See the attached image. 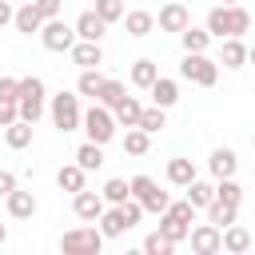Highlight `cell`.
<instances>
[{"instance_id":"obj_40","label":"cell","mask_w":255,"mask_h":255,"mask_svg":"<svg viewBox=\"0 0 255 255\" xmlns=\"http://www.w3.org/2000/svg\"><path fill=\"white\" fill-rule=\"evenodd\" d=\"M120 211H124V223H128V231H131V227L143 219V207H139V199H131V195L120 203Z\"/></svg>"},{"instance_id":"obj_7","label":"cell","mask_w":255,"mask_h":255,"mask_svg":"<svg viewBox=\"0 0 255 255\" xmlns=\"http://www.w3.org/2000/svg\"><path fill=\"white\" fill-rule=\"evenodd\" d=\"M187 239H191V251H195V255H219V227H215V223H195V227H187Z\"/></svg>"},{"instance_id":"obj_18","label":"cell","mask_w":255,"mask_h":255,"mask_svg":"<svg viewBox=\"0 0 255 255\" xmlns=\"http://www.w3.org/2000/svg\"><path fill=\"white\" fill-rule=\"evenodd\" d=\"M40 24H44V20H40V12L32 8V0H24V4L12 12V28H16L20 36H36V32H40Z\"/></svg>"},{"instance_id":"obj_39","label":"cell","mask_w":255,"mask_h":255,"mask_svg":"<svg viewBox=\"0 0 255 255\" xmlns=\"http://www.w3.org/2000/svg\"><path fill=\"white\" fill-rule=\"evenodd\" d=\"M143 251H147V255H171V251H175V243H171L167 235H159V231H151V235L143 239Z\"/></svg>"},{"instance_id":"obj_21","label":"cell","mask_w":255,"mask_h":255,"mask_svg":"<svg viewBox=\"0 0 255 255\" xmlns=\"http://www.w3.org/2000/svg\"><path fill=\"white\" fill-rule=\"evenodd\" d=\"M191 179H195V163H191V159H183V155L167 159V183H175V187H187Z\"/></svg>"},{"instance_id":"obj_41","label":"cell","mask_w":255,"mask_h":255,"mask_svg":"<svg viewBox=\"0 0 255 255\" xmlns=\"http://www.w3.org/2000/svg\"><path fill=\"white\" fill-rule=\"evenodd\" d=\"M151 187H155V179H151V175H135V179H128V195H131V199H143Z\"/></svg>"},{"instance_id":"obj_32","label":"cell","mask_w":255,"mask_h":255,"mask_svg":"<svg viewBox=\"0 0 255 255\" xmlns=\"http://www.w3.org/2000/svg\"><path fill=\"white\" fill-rule=\"evenodd\" d=\"M147 147H151V135H147L143 128H128V135H124V151H128V155H147Z\"/></svg>"},{"instance_id":"obj_4","label":"cell","mask_w":255,"mask_h":255,"mask_svg":"<svg viewBox=\"0 0 255 255\" xmlns=\"http://www.w3.org/2000/svg\"><path fill=\"white\" fill-rule=\"evenodd\" d=\"M100 247H104L100 227H72L60 235V251L68 255H100Z\"/></svg>"},{"instance_id":"obj_36","label":"cell","mask_w":255,"mask_h":255,"mask_svg":"<svg viewBox=\"0 0 255 255\" xmlns=\"http://www.w3.org/2000/svg\"><path fill=\"white\" fill-rule=\"evenodd\" d=\"M124 92H128V88H124L120 80H108V76H104V84H100V92H96V104H104V108H112V104H116V100H120Z\"/></svg>"},{"instance_id":"obj_34","label":"cell","mask_w":255,"mask_h":255,"mask_svg":"<svg viewBox=\"0 0 255 255\" xmlns=\"http://www.w3.org/2000/svg\"><path fill=\"white\" fill-rule=\"evenodd\" d=\"M40 116H44V100H16V120H24V124H40Z\"/></svg>"},{"instance_id":"obj_5","label":"cell","mask_w":255,"mask_h":255,"mask_svg":"<svg viewBox=\"0 0 255 255\" xmlns=\"http://www.w3.org/2000/svg\"><path fill=\"white\" fill-rule=\"evenodd\" d=\"M48 116H52V124H56L60 131H76V128H80V96H76V92H60V96H52Z\"/></svg>"},{"instance_id":"obj_31","label":"cell","mask_w":255,"mask_h":255,"mask_svg":"<svg viewBox=\"0 0 255 255\" xmlns=\"http://www.w3.org/2000/svg\"><path fill=\"white\" fill-rule=\"evenodd\" d=\"M135 128H143L147 135H155L159 128H167V116H163V108H155V104H151V108H143V112H139V120H135Z\"/></svg>"},{"instance_id":"obj_37","label":"cell","mask_w":255,"mask_h":255,"mask_svg":"<svg viewBox=\"0 0 255 255\" xmlns=\"http://www.w3.org/2000/svg\"><path fill=\"white\" fill-rule=\"evenodd\" d=\"M100 195H104V203H124V199H128V179H120V175L108 179Z\"/></svg>"},{"instance_id":"obj_50","label":"cell","mask_w":255,"mask_h":255,"mask_svg":"<svg viewBox=\"0 0 255 255\" xmlns=\"http://www.w3.org/2000/svg\"><path fill=\"white\" fill-rule=\"evenodd\" d=\"M179 4H187V0H179Z\"/></svg>"},{"instance_id":"obj_11","label":"cell","mask_w":255,"mask_h":255,"mask_svg":"<svg viewBox=\"0 0 255 255\" xmlns=\"http://www.w3.org/2000/svg\"><path fill=\"white\" fill-rule=\"evenodd\" d=\"M68 56H72L76 68H100V64H104V48H100L96 40H76V44L68 48Z\"/></svg>"},{"instance_id":"obj_16","label":"cell","mask_w":255,"mask_h":255,"mask_svg":"<svg viewBox=\"0 0 255 255\" xmlns=\"http://www.w3.org/2000/svg\"><path fill=\"white\" fill-rule=\"evenodd\" d=\"M235 167H239V155H235V147H215V151L207 155V171H211L215 179H223V175H235Z\"/></svg>"},{"instance_id":"obj_2","label":"cell","mask_w":255,"mask_h":255,"mask_svg":"<svg viewBox=\"0 0 255 255\" xmlns=\"http://www.w3.org/2000/svg\"><path fill=\"white\" fill-rule=\"evenodd\" d=\"M80 128L88 131L92 143H112L116 139V120H112V108H104V104H92L88 112H80Z\"/></svg>"},{"instance_id":"obj_8","label":"cell","mask_w":255,"mask_h":255,"mask_svg":"<svg viewBox=\"0 0 255 255\" xmlns=\"http://www.w3.org/2000/svg\"><path fill=\"white\" fill-rule=\"evenodd\" d=\"M155 24H159V32H175V36H179V32L191 24V12H187V4L171 0V4H163V8H159Z\"/></svg>"},{"instance_id":"obj_29","label":"cell","mask_w":255,"mask_h":255,"mask_svg":"<svg viewBox=\"0 0 255 255\" xmlns=\"http://www.w3.org/2000/svg\"><path fill=\"white\" fill-rule=\"evenodd\" d=\"M183 191H187V203H191V207H207V203H211V195H215V183H203V179L195 175Z\"/></svg>"},{"instance_id":"obj_14","label":"cell","mask_w":255,"mask_h":255,"mask_svg":"<svg viewBox=\"0 0 255 255\" xmlns=\"http://www.w3.org/2000/svg\"><path fill=\"white\" fill-rule=\"evenodd\" d=\"M215 64H223V68H243L247 64V44H243V36H223V48H219V60Z\"/></svg>"},{"instance_id":"obj_3","label":"cell","mask_w":255,"mask_h":255,"mask_svg":"<svg viewBox=\"0 0 255 255\" xmlns=\"http://www.w3.org/2000/svg\"><path fill=\"white\" fill-rule=\"evenodd\" d=\"M179 76L199 84V88H211L219 80V64L207 56V52H183V64H179Z\"/></svg>"},{"instance_id":"obj_10","label":"cell","mask_w":255,"mask_h":255,"mask_svg":"<svg viewBox=\"0 0 255 255\" xmlns=\"http://www.w3.org/2000/svg\"><path fill=\"white\" fill-rule=\"evenodd\" d=\"M4 207H8V215H12V219H32V215L40 211V199H36L32 191H20V187H12V191L4 195Z\"/></svg>"},{"instance_id":"obj_15","label":"cell","mask_w":255,"mask_h":255,"mask_svg":"<svg viewBox=\"0 0 255 255\" xmlns=\"http://www.w3.org/2000/svg\"><path fill=\"white\" fill-rule=\"evenodd\" d=\"M139 112H143V104H139L135 96H128V92H124V96L112 104V120H116V128H135Z\"/></svg>"},{"instance_id":"obj_13","label":"cell","mask_w":255,"mask_h":255,"mask_svg":"<svg viewBox=\"0 0 255 255\" xmlns=\"http://www.w3.org/2000/svg\"><path fill=\"white\" fill-rule=\"evenodd\" d=\"M72 32H76V40H96V44H100V40H104V32H108V24L88 8V12H80V16H76Z\"/></svg>"},{"instance_id":"obj_22","label":"cell","mask_w":255,"mask_h":255,"mask_svg":"<svg viewBox=\"0 0 255 255\" xmlns=\"http://www.w3.org/2000/svg\"><path fill=\"white\" fill-rule=\"evenodd\" d=\"M84 175H88V171H84L80 163H64V167L56 171V187H60V191H72V195H76V191L84 187Z\"/></svg>"},{"instance_id":"obj_9","label":"cell","mask_w":255,"mask_h":255,"mask_svg":"<svg viewBox=\"0 0 255 255\" xmlns=\"http://www.w3.org/2000/svg\"><path fill=\"white\" fill-rule=\"evenodd\" d=\"M104 207H108V203H104V195H100V191L80 187V191L72 195V211H76V219H84V223H96V215H100Z\"/></svg>"},{"instance_id":"obj_33","label":"cell","mask_w":255,"mask_h":255,"mask_svg":"<svg viewBox=\"0 0 255 255\" xmlns=\"http://www.w3.org/2000/svg\"><path fill=\"white\" fill-rule=\"evenodd\" d=\"M16 100H44V80L40 76H20L16 80Z\"/></svg>"},{"instance_id":"obj_46","label":"cell","mask_w":255,"mask_h":255,"mask_svg":"<svg viewBox=\"0 0 255 255\" xmlns=\"http://www.w3.org/2000/svg\"><path fill=\"white\" fill-rule=\"evenodd\" d=\"M12 187H16V175H12L8 167H0V199H4V195H8Z\"/></svg>"},{"instance_id":"obj_27","label":"cell","mask_w":255,"mask_h":255,"mask_svg":"<svg viewBox=\"0 0 255 255\" xmlns=\"http://www.w3.org/2000/svg\"><path fill=\"white\" fill-rule=\"evenodd\" d=\"M179 44H183V52H207L211 48V36H207V28H183L179 32Z\"/></svg>"},{"instance_id":"obj_26","label":"cell","mask_w":255,"mask_h":255,"mask_svg":"<svg viewBox=\"0 0 255 255\" xmlns=\"http://www.w3.org/2000/svg\"><path fill=\"white\" fill-rule=\"evenodd\" d=\"M215 199H219V203H231V207H239V203H243V187H239V179H235V175H223V179H215Z\"/></svg>"},{"instance_id":"obj_20","label":"cell","mask_w":255,"mask_h":255,"mask_svg":"<svg viewBox=\"0 0 255 255\" xmlns=\"http://www.w3.org/2000/svg\"><path fill=\"white\" fill-rule=\"evenodd\" d=\"M4 143H8L12 151H24V147L32 143V124H24V120H12V124L4 128Z\"/></svg>"},{"instance_id":"obj_6","label":"cell","mask_w":255,"mask_h":255,"mask_svg":"<svg viewBox=\"0 0 255 255\" xmlns=\"http://www.w3.org/2000/svg\"><path fill=\"white\" fill-rule=\"evenodd\" d=\"M36 36H40V44H44L48 52H68V48L76 44V32H72V24H64L60 16H52V20H44Z\"/></svg>"},{"instance_id":"obj_35","label":"cell","mask_w":255,"mask_h":255,"mask_svg":"<svg viewBox=\"0 0 255 255\" xmlns=\"http://www.w3.org/2000/svg\"><path fill=\"white\" fill-rule=\"evenodd\" d=\"M92 12H96L104 24H120V16H124L128 8H124V0H96V8H92Z\"/></svg>"},{"instance_id":"obj_28","label":"cell","mask_w":255,"mask_h":255,"mask_svg":"<svg viewBox=\"0 0 255 255\" xmlns=\"http://www.w3.org/2000/svg\"><path fill=\"white\" fill-rule=\"evenodd\" d=\"M100 84H104V72H100V68H80V80H76V96H92V100H96Z\"/></svg>"},{"instance_id":"obj_24","label":"cell","mask_w":255,"mask_h":255,"mask_svg":"<svg viewBox=\"0 0 255 255\" xmlns=\"http://www.w3.org/2000/svg\"><path fill=\"white\" fill-rule=\"evenodd\" d=\"M155 76H159V64H155V60H147V56H143V60H135V64H131V76H128V80H131V84H135V88H143V92H147V88H151V80H155Z\"/></svg>"},{"instance_id":"obj_47","label":"cell","mask_w":255,"mask_h":255,"mask_svg":"<svg viewBox=\"0 0 255 255\" xmlns=\"http://www.w3.org/2000/svg\"><path fill=\"white\" fill-rule=\"evenodd\" d=\"M12 12H16V8H12V0H0V28H4V24H12Z\"/></svg>"},{"instance_id":"obj_45","label":"cell","mask_w":255,"mask_h":255,"mask_svg":"<svg viewBox=\"0 0 255 255\" xmlns=\"http://www.w3.org/2000/svg\"><path fill=\"white\" fill-rule=\"evenodd\" d=\"M0 100H16V76H0Z\"/></svg>"},{"instance_id":"obj_38","label":"cell","mask_w":255,"mask_h":255,"mask_svg":"<svg viewBox=\"0 0 255 255\" xmlns=\"http://www.w3.org/2000/svg\"><path fill=\"white\" fill-rule=\"evenodd\" d=\"M167 203H171V199H167V191H159V183H155V187H151V191L139 199V207H143V211H151V215H159Z\"/></svg>"},{"instance_id":"obj_51","label":"cell","mask_w":255,"mask_h":255,"mask_svg":"<svg viewBox=\"0 0 255 255\" xmlns=\"http://www.w3.org/2000/svg\"><path fill=\"white\" fill-rule=\"evenodd\" d=\"M20 4H24V0H20Z\"/></svg>"},{"instance_id":"obj_17","label":"cell","mask_w":255,"mask_h":255,"mask_svg":"<svg viewBox=\"0 0 255 255\" xmlns=\"http://www.w3.org/2000/svg\"><path fill=\"white\" fill-rule=\"evenodd\" d=\"M96 223H100V235H104V239H120V235L128 231V223H124V211H120V203L104 207V211L96 215Z\"/></svg>"},{"instance_id":"obj_30","label":"cell","mask_w":255,"mask_h":255,"mask_svg":"<svg viewBox=\"0 0 255 255\" xmlns=\"http://www.w3.org/2000/svg\"><path fill=\"white\" fill-rule=\"evenodd\" d=\"M235 215H239V207H231V203H219V199L211 195V203H207V223H215V227H227V223H235Z\"/></svg>"},{"instance_id":"obj_49","label":"cell","mask_w":255,"mask_h":255,"mask_svg":"<svg viewBox=\"0 0 255 255\" xmlns=\"http://www.w3.org/2000/svg\"><path fill=\"white\" fill-rule=\"evenodd\" d=\"M223 4H239V0H223Z\"/></svg>"},{"instance_id":"obj_23","label":"cell","mask_w":255,"mask_h":255,"mask_svg":"<svg viewBox=\"0 0 255 255\" xmlns=\"http://www.w3.org/2000/svg\"><path fill=\"white\" fill-rule=\"evenodd\" d=\"M187 227H191V223H183V219H175L171 211H159V227H155V231H159V235H167V239H171L175 247H179V243L187 239Z\"/></svg>"},{"instance_id":"obj_44","label":"cell","mask_w":255,"mask_h":255,"mask_svg":"<svg viewBox=\"0 0 255 255\" xmlns=\"http://www.w3.org/2000/svg\"><path fill=\"white\" fill-rule=\"evenodd\" d=\"M16 120V100H0V128H8Z\"/></svg>"},{"instance_id":"obj_43","label":"cell","mask_w":255,"mask_h":255,"mask_svg":"<svg viewBox=\"0 0 255 255\" xmlns=\"http://www.w3.org/2000/svg\"><path fill=\"white\" fill-rule=\"evenodd\" d=\"M32 8L40 12V20H52V16H60L64 0H32Z\"/></svg>"},{"instance_id":"obj_19","label":"cell","mask_w":255,"mask_h":255,"mask_svg":"<svg viewBox=\"0 0 255 255\" xmlns=\"http://www.w3.org/2000/svg\"><path fill=\"white\" fill-rule=\"evenodd\" d=\"M120 20H124L128 36H135V40H143V36L155 28V16H151V12H143V8H131V12H124Z\"/></svg>"},{"instance_id":"obj_42","label":"cell","mask_w":255,"mask_h":255,"mask_svg":"<svg viewBox=\"0 0 255 255\" xmlns=\"http://www.w3.org/2000/svg\"><path fill=\"white\" fill-rule=\"evenodd\" d=\"M163 211H171L175 219H183V223H195V207L187 203V199H179V203H167Z\"/></svg>"},{"instance_id":"obj_12","label":"cell","mask_w":255,"mask_h":255,"mask_svg":"<svg viewBox=\"0 0 255 255\" xmlns=\"http://www.w3.org/2000/svg\"><path fill=\"white\" fill-rule=\"evenodd\" d=\"M147 96H151V104H155V108H163V112H167V108H175V104H179V84H175V80H167V76H155V80H151V88H147Z\"/></svg>"},{"instance_id":"obj_1","label":"cell","mask_w":255,"mask_h":255,"mask_svg":"<svg viewBox=\"0 0 255 255\" xmlns=\"http://www.w3.org/2000/svg\"><path fill=\"white\" fill-rule=\"evenodd\" d=\"M207 36L211 40H223V36H243L247 28H251V12L243 8V4H215L211 12H207Z\"/></svg>"},{"instance_id":"obj_48","label":"cell","mask_w":255,"mask_h":255,"mask_svg":"<svg viewBox=\"0 0 255 255\" xmlns=\"http://www.w3.org/2000/svg\"><path fill=\"white\" fill-rule=\"evenodd\" d=\"M4 243H8V227L0 223V247H4Z\"/></svg>"},{"instance_id":"obj_25","label":"cell","mask_w":255,"mask_h":255,"mask_svg":"<svg viewBox=\"0 0 255 255\" xmlns=\"http://www.w3.org/2000/svg\"><path fill=\"white\" fill-rule=\"evenodd\" d=\"M76 163L84 167V171H96V167H104V143H80L76 147Z\"/></svg>"}]
</instances>
